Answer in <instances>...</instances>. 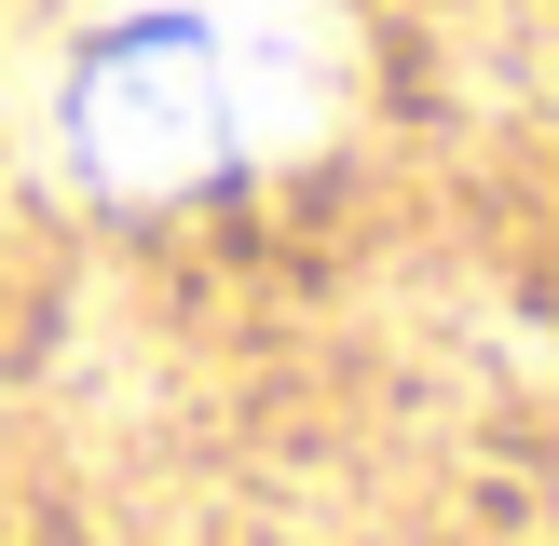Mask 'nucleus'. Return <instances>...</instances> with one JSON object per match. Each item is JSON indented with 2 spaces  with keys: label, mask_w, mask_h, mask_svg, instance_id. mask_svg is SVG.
<instances>
[{
  "label": "nucleus",
  "mask_w": 559,
  "mask_h": 546,
  "mask_svg": "<svg viewBox=\"0 0 559 546\" xmlns=\"http://www.w3.org/2000/svg\"><path fill=\"white\" fill-rule=\"evenodd\" d=\"M342 109V27L328 0H82L55 41V164L109 205L260 178L314 151Z\"/></svg>",
  "instance_id": "obj_1"
}]
</instances>
